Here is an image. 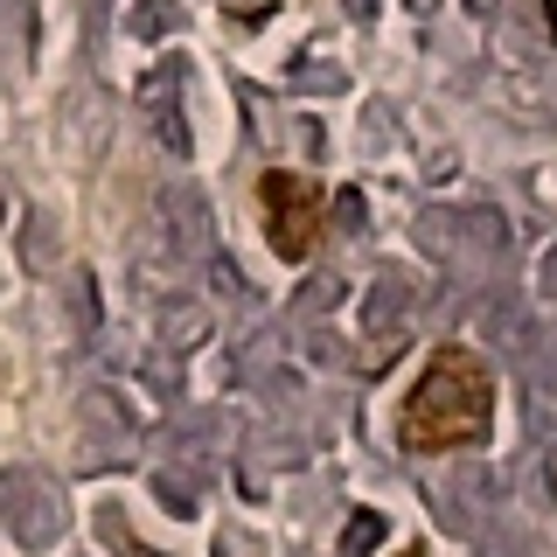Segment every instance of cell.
Returning a JSON list of instances; mask_svg holds the SVG:
<instances>
[{"mask_svg":"<svg viewBox=\"0 0 557 557\" xmlns=\"http://www.w3.org/2000/svg\"><path fill=\"white\" fill-rule=\"evenodd\" d=\"M258 209H265V237H272L278 258L300 265V258L321 251V237H327V196H321V182L272 168L265 182H258Z\"/></svg>","mask_w":557,"mask_h":557,"instance_id":"cell-2","label":"cell"},{"mask_svg":"<svg viewBox=\"0 0 557 557\" xmlns=\"http://www.w3.org/2000/svg\"><path fill=\"white\" fill-rule=\"evenodd\" d=\"M487 425H495V370L474 348H440L425 362V376L405 391L397 446L405 453H460V446H481Z\"/></svg>","mask_w":557,"mask_h":557,"instance_id":"cell-1","label":"cell"}]
</instances>
